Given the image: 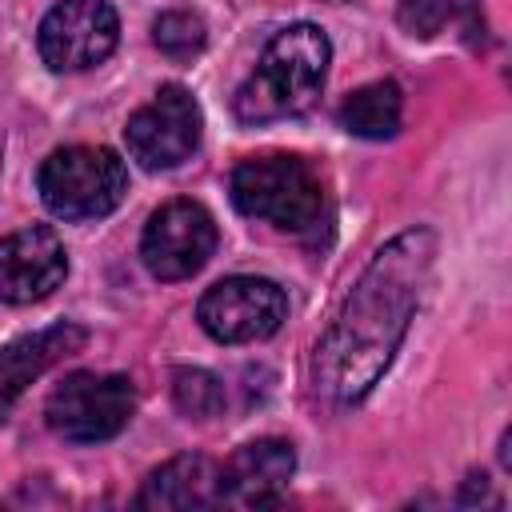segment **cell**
<instances>
[{
  "label": "cell",
  "mask_w": 512,
  "mask_h": 512,
  "mask_svg": "<svg viewBox=\"0 0 512 512\" xmlns=\"http://www.w3.org/2000/svg\"><path fill=\"white\" fill-rule=\"evenodd\" d=\"M216 252V220L196 200L160 204L140 236V260L156 280H188Z\"/></svg>",
  "instance_id": "obj_9"
},
{
  "label": "cell",
  "mask_w": 512,
  "mask_h": 512,
  "mask_svg": "<svg viewBox=\"0 0 512 512\" xmlns=\"http://www.w3.org/2000/svg\"><path fill=\"white\" fill-rule=\"evenodd\" d=\"M328 4H344V0H328Z\"/></svg>",
  "instance_id": "obj_18"
},
{
  "label": "cell",
  "mask_w": 512,
  "mask_h": 512,
  "mask_svg": "<svg viewBox=\"0 0 512 512\" xmlns=\"http://www.w3.org/2000/svg\"><path fill=\"white\" fill-rule=\"evenodd\" d=\"M40 200L60 220H96L108 216L128 192V168L112 148L68 144L56 148L36 172Z\"/></svg>",
  "instance_id": "obj_4"
},
{
  "label": "cell",
  "mask_w": 512,
  "mask_h": 512,
  "mask_svg": "<svg viewBox=\"0 0 512 512\" xmlns=\"http://www.w3.org/2000/svg\"><path fill=\"white\" fill-rule=\"evenodd\" d=\"M152 40H156V48H160L168 60L184 64V60L200 56L208 32H204V20H200L196 12H188V8H168V12L156 16V24H152Z\"/></svg>",
  "instance_id": "obj_15"
},
{
  "label": "cell",
  "mask_w": 512,
  "mask_h": 512,
  "mask_svg": "<svg viewBox=\"0 0 512 512\" xmlns=\"http://www.w3.org/2000/svg\"><path fill=\"white\" fill-rule=\"evenodd\" d=\"M400 116H404V96L392 80H372L364 88H356L352 96H344L336 120L344 132L360 136V140H388L400 132Z\"/></svg>",
  "instance_id": "obj_14"
},
{
  "label": "cell",
  "mask_w": 512,
  "mask_h": 512,
  "mask_svg": "<svg viewBox=\"0 0 512 512\" xmlns=\"http://www.w3.org/2000/svg\"><path fill=\"white\" fill-rule=\"evenodd\" d=\"M220 504V468L208 456H172L136 492V508L156 512H188Z\"/></svg>",
  "instance_id": "obj_13"
},
{
  "label": "cell",
  "mask_w": 512,
  "mask_h": 512,
  "mask_svg": "<svg viewBox=\"0 0 512 512\" xmlns=\"http://www.w3.org/2000/svg\"><path fill=\"white\" fill-rule=\"evenodd\" d=\"M68 276V252L48 224L16 228L0 240V300L36 304Z\"/></svg>",
  "instance_id": "obj_10"
},
{
  "label": "cell",
  "mask_w": 512,
  "mask_h": 512,
  "mask_svg": "<svg viewBox=\"0 0 512 512\" xmlns=\"http://www.w3.org/2000/svg\"><path fill=\"white\" fill-rule=\"evenodd\" d=\"M120 20L108 0H60L44 12L36 48L52 72H84L112 56Z\"/></svg>",
  "instance_id": "obj_8"
},
{
  "label": "cell",
  "mask_w": 512,
  "mask_h": 512,
  "mask_svg": "<svg viewBox=\"0 0 512 512\" xmlns=\"http://www.w3.org/2000/svg\"><path fill=\"white\" fill-rule=\"evenodd\" d=\"M328 60H332V44H328L324 28H316L308 20L280 28L264 44V56L252 68V76L232 96L236 120L268 124V120L308 112L324 88Z\"/></svg>",
  "instance_id": "obj_2"
},
{
  "label": "cell",
  "mask_w": 512,
  "mask_h": 512,
  "mask_svg": "<svg viewBox=\"0 0 512 512\" xmlns=\"http://www.w3.org/2000/svg\"><path fill=\"white\" fill-rule=\"evenodd\" d=\"M172 400L184 416L208 420L224 408V384L204 368H176L172 372Z\"/></svg>",
  "instance_id": "obj_16"
},
{
  "label": "cell",
  "mask_w": 512,
  "mask_h": 512,
  "mask_svg": "<svg viewBox=\"0 0 512 512\" xmlns=\"http://www.w3.org/2000/svg\"><path fill=\"white\" fill-rule=\"evenodd\" d=\"M452 16V4L448 0H400L396 8V20L404 32L412 36H436Z\"/></svg>",
  "instance_id": "obj_17"
},
{
  "label": "cell",
  "mask_w": 512,
  "mask_h": 512,
  "mask_svg": "<svg viewBox=\"0 0 512 512\" xmlns=\"http://www.w3.org/2000/svg\"><path fill=\"white\" fill-rule=\"evenodd\" d=\"M228 192L244 216L268 220L288 232L312 228L324 212V184L316 168L292 152H264L240 160L228 180Z\"/></svg>",
  "instance_id": "obj_3"
},
{
  "label": "cell",
  "mask_w": 512,
  "mask_h": 512,
  "mask_svg": "<svg viewBox=\"0 0 512 512\" xmlns=\"http://www.w3.org/2000/svg\"><path fill=\"white\" fill-rule=\"evenodd\" d=\"M48 428L72 444L112 440L136 412L132 380L120 372H72L48 396Z\"/></svg>",
  "instance_id": "obj_5"
},
{
  "label": "cell",
  "mask_w": 512,
  "mask_h": 512,
  "mask_svg": "<svg viewBox=\"0 0 512 512\" xmlns=\"http://www.w3.org/2000/svg\"><path fill=\"white\" fill-rule=\"evenodd\" d=\"M84 340H88V332L80 324H52V328H40L32 336L4 344L0 348V420L12 412V404L36 376H44L64 356L80 352Z\"/></svg>",
  "instance_id": "obj_12"
},
{
  "label": "cell",
  "mask_w": 512,
  "mask_h": 512,
  "mask_svg": "<svg viewBox=\"0 0 512 512\" xmlns=\"http://www.w3.org/2000/svg\"><path fill=\"white\" fill-rule=\"evenodd\" d=\"M432 260L436 236L428 228H408L372 256L316 344L312 380L324 400L356 404L372 392L412 324Z\"/></svg>",
  "instance_id": "obj_1"
},
{
  "label": "cell",
  "mask_w": 512,
  "mask_h": 512,
  "mask_svg": "<svg viewBox=\"0 0 512 512\" xmlns=\"http://www.w3.org/2000/svg\"><path fill=\"white\" fill-rule=\"evenodd\" d=\"M296 472V452L288 440L264 436L232 452L220 468V504L228 508H268L284 496Z\"/></svg>",
  "instance_id": "obj_11"
},
{
  "label": "cell",
  "mask_w": 512,
  "mask_h": 512,
  "mask_svg": "<svg viewBox=\"0 0 512 512\" xmlns=\"http://www.w3.org/2000/svg\"><path fill=\"white\" fill-rule=\"evenodd\" d=\"M200 132H204V116L192 92L180 84H164L144 108L128 116L124 144L140 168L164 172L184 164L200 148Z\"/></svg>",
  "instance_id": "obj_6"
},
{
  "label": "cell",
  "mask_w": 512,
  "mask_h": 512,
  "mask_svg": "<svg viewBox=\"0 0 512 512\" xmlns=\"http://www.w3.org/2000/svg\"><path fill=\"white\" fill-rule=\"evenodd\" d=\"M288 316V296L268 276H228L216 280L200 304L196 320L200 328L220 344H248L272 336Z\"/></svg>",
  "instance_id": "obj_7"
}]
</instances>
